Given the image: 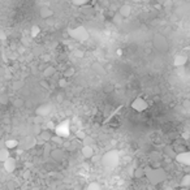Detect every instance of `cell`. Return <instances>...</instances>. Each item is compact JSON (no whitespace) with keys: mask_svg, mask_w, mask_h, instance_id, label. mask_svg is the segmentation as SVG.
Listing matches in <instances>:
<instances>
[{"mask_svg":"<svg viewBox=\"0 0 190 190\" xmlns=\"http://www.w3.org/2000/svg\"><path fill=\"white\" fill-rule=\"evenodd\" d=\"M145 176H147L149 181L151 184H159V182H163L165 180V171L163 168L158 167V168H146L145 169Z\"/></svg>","mask_w":190,"mask_h":190,"instance_id":"obj_1","label":"cell"},{"mask_svg":"<svg viewBox=\"0 0 190 190\" xmlns=\"http://www.w3.org/2000/svg\"><path fill=\"white\" fill-rule=\"evenodd\" d=\"M68 35L73 41L76 42H80V43H84L89 39V31L86 30V27L84 26H76V27H70L68 29Z\"/></svg>","mask_w":190,"mask_h":190,"instance_id":"obj_2","label":"cell"},{"mask_svg":"<svg viewBox=\"0 0 190 190\" xmlns=\"http://www.w3.org/2000/svg\"><path fill=\"white\" fill-rule=\"evenodd\" d=\"M52 133H54V136L61 138V139H64V138L69 137V134H70V124H69V120L61 121V122H59L57 125H55Z\"/></svg>","mask_w":190,"mask_h":190,"instance_id":"obj_3","label":"cell"},{"mask_svg":"<svg viewBox=\"0 0 190 190\" xmlns=\"http://www.w3.org/2000/svg\"><path fill=\"white\" fill-rule=\"evenodd\" d=\"M152 46L160 52H167L169 48V42L163 34H155L152 38Z\"/></svg>","mask_w":190,"mask_h":190,"instance_id":"obj_4","label":"cell"},{"mask_svg":"<svg viewBox=\"0 0 190 190\" xmlns=\"http://www.w3.org/2000/svg\"><path fill=\"white\" fill-rule=\"evenodd\" d=\"M130 107H132L133 111H136V112H138V113H145L146 111L150 108V104H149V102L146 100L145 98L138 97L136 99H133V102H132V104H130Z\"/></svg>","mask_w":190,"mask_h":190,"instance_id":"obj_5","label":"cell"},{"mask_svg":"<svg viewBox=\"0 0 190 190\" xmlns=\"http://www.w3.org/2000/svg\"><path fill=\"white\" fill-rule=\"evenodd\" d=\"M175 159L182 165H189L190 164V152L188 151H182V152H177L175 155Z\"/></svg>","mask_w":190,"mask_h":190,"instance_id":"obj_6","label":"cell"},{"mask_svg":"<svg viewBox=\"0 0 190 190\" xmlns=\"http://www.w3.org/2000/svg\"><path fill=\"white\" fill-rule=\"evenodd\" d=\"M64 155H65L64 150L60 149V147H55V149H52L50 151V156L54 160H56V161H60V160L64 159Z\"/></svg>","mask_w":190,"mask_h":190,"instance_id":"obj_7","label":"cell"},{"mask_svg":"<svg viewBox=\"0 0 190 190\" xmlns=\"http://www.w3.org/2000/svg\"><path fill=\"white\" fill-rule=\"evenodd\" d=\"M3 167H4V169H5L7 172H13L14 169H16V159L14 158H12V156H9L7 160H4L3 161Z\"/></svg>","mask_w":190,"mask_h":190,"instance_id":"obj_8","label":"cell"},{"mask_svg":"<svg viewBox=\"0 0 190 190\" xmlns=\"http://www.w3.org/2000/svg\"><path fill=\"white\" fill-rule=\"evenodd\" d=\"M117 11H118V16L121 18H128L130 13H132V7L128 5V4H122L120 8H117Z\"/></svg>","mask_w":190,"mask_h":190,"instance_id":"obj_9","label":"cell"},{"mask_svg":"<svg viewBox=\"0 0 190 190\" xmlns=\"http://www.w3.org/2000/svg\"><path fill=\"white\" fill-rule=\"evenodd\" d=\"M186 63H188V56H186V55L180 54V55H176V56H175V60H173V65L179 68V66L186 65Z\"/></svg>","mask_w":190,"mask_h":190,"instance_id":"obj_10","label":"cell"},{"mask_svg":"<svg viewBox=\"0 0 190 190\" xmlns=\"http://www.w3.org/2000/svg\"><path fill=\"white\" fill-rule=\"evenodd\" d=\"M81 152H82V155H84V158H86V159H91V158L94 156V149H93V146H90V145L82 146Z\"/></svg>","mask_w":190,"mask_h":190,"instance_id":"obj_11","label":"cell"},{"mask_svg":"<svg viewBox=\"0 0 190 190\" xmlns=\"http://www.w3.org/2000/svg\"><path fill=\"white\" fill-rule=\"evenodd\" d=\"M52 109V107H51V104H42L39 108L37 109V116H46V115L50 113V111Z\"/></svg>","mask_w":190,"mask_h":190,"instance_id":"obj_12","label":"cell"},{"mask_svg":"<svg viewBox=\"0 0 190 190\" xmlns=\"http://www.w3.org/2000/svg\"><path fill=\"white\" fill-rule=\"evenodd\" d=\"M55 73H56V68H55L54 65H47L44 69H43V77L44 78H51L52 76H55Z\"/></svg>","mask_w":190,"mask_h":190,"instance_id":"obj_13","label":"cell"},{"mask_svg":"<svg viewBox=\"0 0 190 190\" xmlns=\"http://www.w3.org/2000/svg\"><path fill=\"white\" fill-rule=\"evenodd\" d=\"M39 16L43 18V20H48L51 17H54V11L51 8H42L39 11Z\"/></svg>","mask_w":190,"mask_h":190,"instance_id":"obj_14","label":"cell"},{"mask_svg":"<svg viewBox=\"0 0 190 190\" xmlns=\"http://www.w3.org/2000/svg\"><path fill=\"white\" fill-rule=\"evenodd\" d=\"M52 136H54V133L51 132V130H47V129H43L42 132L39 133V138L43 139L44 142H50L52 139Z\"/></svg>","mask_w":190,"mask_h":190,"instance_id":"obj_15","label":"cell"},{"mask_svg":"<svg viewBox=\"0 0 190 190\" xmlns=\"http://www.w3.org/2000/svg\"><path fill=\"white\" fill-rule=\"evenodd\" d=\"M18 147V141L17 139H7L5 141V149L7 150H14Z\"/></svg>","mask_w":190,"mask_h":190,"instance_id":"obj_16","label":"cell"},{"mask_svg":"<svg viewBox=\"0 0 190 190\" xmlns=\"http://www.w3.org/2000/svg\"><path fill=\"white\" fill-rule=\"evenodd\" d=\"M63 74H64V78H70V77H73L74 74H76V69L73 68V66H68V68H65L64 69V72H63Z\"/></svg>","mask_w":190,"mask_h":190,"instance_id":"obj_17","label":"cell"},{"mask_svg":"<svg viewBox=\"0 0 190 190\" xmlns=\"http://www.w3.org/2000/svg\"><path fill=\"white\" fill-rule=\"evenodd\" d=\"M91 0H70V3L76 7H85V5H89Z\"/></svg>","mask_w":190,"mask_h":190,"instance_id":"obj_18","label":"cell"},{"mask_svg":"<svg viewBox=\"0 0 190 190\" xmlns=\"http://www.w3.org/2000/svg\"><path fill=\"white\" fill-rule=\"evenodd\" d=\"M12 104H13V107H16V108H22V107L25 106V100H23L22 98H14L13 102H12Z\"/></svg>","mask_w":190,"mask_h":190,"instance_id":"obj_19","label":"cell"},{"mask_svg":"<svg viewBox=\"0 0 190 190\" xmlns=\"http://www.w3.org/2000/svg\"><path fill=\"white\" fill-rule=\"evenodd\" d=\"M41 33H42V30H41V27H39L38 25H34L33 27H31V30H30V35L33 38H37Z\"/></svg>","mask_w":190,"mask_h":190,"instance_id":"obj_20","label":"cell"},{"mask_svg":"<svg viewBox=\"0 0 190 190\" xmlns=\"http://www.w3.org/2000/svg\"><path fill=\"white\" fill-rule=\"evenodd\" d=\"M0 103L4 106H7V104H9L11 103V98H9V95H8L7 93H3L2 95H0Z\"/></svg>","mask_w":190,"mask_h":190,"instance_id":"obj_21","label":"cell"},{"mask_svg":"<svg viewBox=\"0 0 190 190\" xmlns=\"http://www.w3.org/2000/svg\"><path fill=\"white\" fill-rule=\"evenodd\" d=\"M9 156H11V154H9V150L4 149V150H2V151H0V161H4V160H7Z\"/></svg>","mask_w":190,"mask_h":190,"instance_id":"obj_22","label":"cell"},{"mask_svg":"<svg viewBox=\"0 0 190 190\" xmlns=\"http://www.w3.org/2000/svg\"><path fill=\"white\" fill-rule=\"evenodd\" d=\"M134 176H136L137 179H141V177H143V176H145V169H143V168L136 169V172H134Z\"/></svg>","mask_w":190,"mask_h":190,"instance_id":"obj_23","label":"cell"},{"mask_svg":"<svg viewBox=\"0 0 190 190\" xmlns=\"http://www.w3.org/2000/svg\"><path fill=\"white\" fill-rule=\"evenodd\" d=\"M23 86V82L22 81H14L13 84H12V87H13L14 90H18V89H21Z\"/></svg>","mask_w":190,"mask_h":190,"instance_id":"obj_24","label":"cell"},{"mask_svg":"<svg viewBox=\"0 0 190 190\" xmlns=\"http://www.w3.org/2000/svg\"><path fill=\"white\" fill-rule=\"evenodd\" d=\"M189 179H190V176H189V175H185V176H184V179H182V181H181V186L188 188V185H189Z\"/></svg>","mask_w":190,"mask_h":190,"instance_id":"obj_25","label":"cell"},{"mask_svg":"<svg viewBox=\"0 0 190 190\" xmlns=\"http://www.w3.org/2000/svg\"><path fill=\"white\" fill-rule=\"evenodd\" d=\"M76 137L78 138V139H86V134L84 133V132H82V130H78V132L76 133Z\"/></svg>","mask_w":190,"mask_h":190,"instance_id":"obj_26","label":"cell"},{"mask_svg":"<svg viewBox=\"0 0 190 190\" xmlns=\"http://www.w3.org/2000/svg\"><path fill=\"white\" fill-rule=\"evenodd\" d=\"M66 85H68V81H66V78H61V80H59V86H60L61 89L66 87Z\"/></svg>","mask_w":190,"mask_h":190,"instance_id":"obj_27","label":"cell"},{"mask_svg":"<svg viewBox=\"0 0 190 190\" xmlns=\"http://www.w3.org/2000/svg\"><path fill=\"white\" fill-rule=\"evenodd\" d=\"M109 125L111 126H118V120H112V121H109Z\"/></svg>","mask_w":190,"mask_h":190,"instance_id":"obj_28","label":"cell"},{"mask_svg":"<svg viewBox=\"0 0 190 190\" xmlns=\"http://www.w3.org/2000/svg\"><path fill=\"white\" fill-rule=\"evenodd\" d=\"M141 2H143V3H150L151 0H141Z\"/></svg>","mask_w":190,"mask_h":190,"instance_id":"obj_29","label":"cell"}]
</instances>
